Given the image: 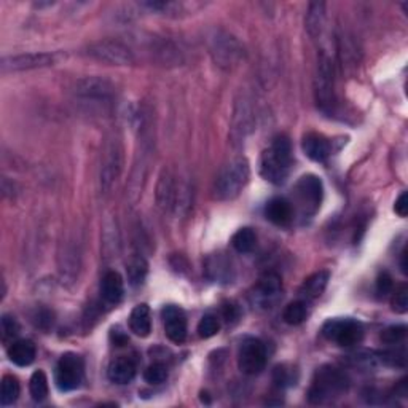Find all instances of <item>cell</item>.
Returning a JSON list of instances; mask_svg holds the SVG:
<instances>
[{"instance_id":"ab89813d","label":"cell","mask_w":408,"mask_h":408,"mask_svg":"<svg viewBox=\"0 0 408 408\" xmlns=\"http://www.w3.org/2000/svg\"><path fill=\"white\" fill-rule=\"evenodd\" d=\"M400 268H402V272H404V274H407V251H404L402 252V263H400Z\"/></svg>"},{"instance_id":"4dcf8cb0","label":"cell","mask_w":408,"mask_h":408,"mask_svg":"<svg viewBox=\"0 0 408 408\" xmlns=\"http://www.w3.org/2000/svg\"><path fill=\"white\" fill-rule=\"evenodd\" d=\"M144 380L149 385H163L168 380V368L161 362H155V364L149 365L144 372Z\"/></svg>"},{"instance_id":"f546056e","label":"cell","mask_w":408,"mask_h":408,"mask_svg":"<svg viewBox=\"0 0 408 408\" xmlns=\"http://www.w3.org/2000/svg\"><path fill=\"white\" fill-rule=\"evenodd\" d=\"M220 331V319L215 314H204L200 324H198V335L201 338L208 340L213 338L214 335L219 333Z\"/></svg>"},{"instance_id":"e0dca14e","label":"cell","mask_w":408,"mask_h":408,"mask_svg":"<svg viewBox=\"0 0 408 408\" xmlns=\"http://www.w3.org/2000/svg\"><path fill=\"white\" fill-rule=\"evenodd\" d=\"M177 193H179V186H177L171 173L164 171L156 188V200L158 204H160V208L163 210L174 209L177 203Z\"/></svg>"},{"instance_id":"5b68a950","label":"cell","mask_w":408,"mask_h":408,"mask_svg":"<svg viewBox=\"0 0 408 408\" xmlns=\"http://www.w3.org/2000/svg\"><path fill=\"white\" fill-rule=\"evenodd\" d=\"M87 55L109 65H129L134 63V55L128 45L112 38L91 43L87 48Z\"/></svg>"},{"instance_id":"ba28073f","label":"cell","mask_w":408,"mask_h":408,"mask_svg":"<svg viewBox=\"0 0 408 408\" xmlns=\"http://www.w3.org/2000/svg\"><path fill=\"white\" fill-rule=\"evenodd\" d=\"M295 196H297V203L300 204L304 215H314L321 208L322 196H324L322 181L314 174L304 176L295 186Z\"/></svg>"},{"instance_id":"9a60e30c","label":"cell","mask_w":408,"mask_h":408,"mask_svg":"<svg viewBox=\"0 0 408 408\" xmlns=\"http://www.w3.org/2000/svg\"><path fill=\"white\" fill-rule=\"evenodd\" d=\"M213 42L214 45L210 47V50H213V53L215 55V61L230 65L241 58L242 50L240 47V43L236 42L233 37L217 34V37L213 38Z\"/></svg>"},{"instance_id":"603a6c76","label":"cell","mask_w":408,"mask_h":408,"mask_svg":"<svg viewBox=\"0 0 408 408\" xmlns=\"http://www.w3.org/2000/svg\"><path fill=\"white\" fill-rule=\"evenodd\" d=\"M326 4L324 2H313L309 4L306 11V32L311 38H318L326 24Z\"/></svg>"},{"instance_id":"30bf717a","label":"cell","mask_w":408,"mask_h":408,"mask_svg":"<svg viewBox=\"0 0 408 408\" xmlns=\"http://www.w3.org/2000/svg\"><path fill=\"white\" fill-rule=\"evenodd\" d=\"M267 346L262 340L247 337L242 340L238 353V367L246 375H259L267 365Z\"/></svg>"},{"instance_id":"d6a6232c","label":"cell","mask_w":408,"mask_h":408,"mask_svg":"<svg viewBox=\"0 0 408 408\" xmlns=\"http://www.w3.org/2000/svg\"><path fill=\"white\" fill-rule=\"evenodd\" d=\"M19 333V324L18 321L10 314L2 316V340L9 341L10 338H15Z\"/></svg>"},{"instance_id":"484cf974","label":"cell","mask_w":408,"mask_h":408,"mask_svg":"<svg viewBox=\"0 0 408 408\" xmlns=\"http://www.w3.org/2000/svg\"><path fill=\"white\" fill-rule=\"evenodd\" d=\"M19 392H21V386L18 378L13 375H5L2 378V390H0V404L4 407L13 405L18 400Z\"/></svg>"},{"instance_id":"4316f807","label":"cell","mask_w":408,"mask_h":408,"mask_svg":"<svg viewBox=\"0 0 408 408\" xmlns=\"http://www.w3.org/2000/svg\"><path fill=\"white\" fill-rule=\"evenodd\" d=\"M29 392L36 402H42L48 396V378L43 370L32 373L29 381Z\"/></svg>"},{"instance_id":"83f0119b","label":"cell","mask_w":408,"mask_h":408,"mask_svg":"<svg viewBox=\"0 0 408 408\" xmlns=\"http://www.w3.org/2000/svg\"><path fill=\"white\" fill-rule=\"evenodd\" d=\"M308 316V308L304 300H299V301H292V304H289L284 309V313H282V319L284 322H287L289 326H300L301 322H305Z\"/></svg>"},{"instance_id":"d6986e66","label":"cell","mask_w":408,"mask_h":408,"mask_svg":"<svg viewBox=\"0 0 408 408\" xmlns=\"http://www.w3.org/2000/svg\"><path fill=\"white\" fill-rule=\"evenodd\" d=\"M304 152L309 158V160L322 163V161H326L328 156H331L332 149H331V144H328V141L326 139L324 136L311 133V134L305 136Z\"/></svg>"},{"instance_id":"cb8c5ba5","label":"cell","mask_w":408,"mask_h":408,"mask_svg":"<svg viewBox=\"0 0 408 408\" xmlns=\"http://www.w3.org/2000/svg\"><path fill=\"white\" fill-rule=\"evenodd\" d=\"M328 279H331V273L328 272H318L309 276V278L305 279L304 286L300 287V294L301 297L306 300H314L319 299L322 294H324L326 287L328 284Z\"/></svg>"},{"instance_id":"3957f363","label":"cell","mask_w":408,"mask_h":408,"mask_svg":"<svg viewBox=\"0 0 408 408\" xmlns=\"http://www.w3.org/2000/svg\"><path fill=\"white\" fill-rule=\"evenodd\" d=\"M348 390L346 375L337 367L324 365L316 372L311 387L308 391V399L311 404L321 405L328 400L340 397Z\"/></svg>"},{"instance_id":"d4e9b609","label":"cell","mask_w":408,"mask_h":408,"mask_svg":"<svg viewBox=\"0 0 408 408\" xmlns=\"http://www.w3.org/2000/svg\"><path fill=\"white\" fill-rule=\"evenodd\" d=\"M257 245V236L252 228H241L233 235L232 246L236 252L249 254L252 252Z\"/></svg>"},{"instance_id":"7a4b0ae2","label":"cell","mask_w":408,"mask_h":408,"mask_svg":"<svg viewBox=\"0 0 408 408\" xmlns=\"http://www.w3.org/2000/svg\"><path fill=\"white\" fill-rule=\"evenodd\" d=\"M251 177V166L245 156L230 160L220 169L215 181V196L222 201L235 200L247 186Z\"/></svg>"},{"instance_id":"8d00e7d4","label":"cell","mask_w":408,"mask_h":408,"mask_svg":"<svg viewBox=\"0 0 408 408\" xmlns=\"http://www.w3.org/2000/svg\"><path fill=\"white\" fill-rule=\"evenodd\" d=\"M394 210H396L397 215L407 217V214H408V198H407V192H404L402 195L399 196L397 201H396V206H394Z\"/></svg>"},{"instance_id":"7402d4cb","label":"cell","mask_w":408,"mask_h":408,"mask_svg":"<svg viewBox=\"0 0 408 408\" xmlns=\"http://www.w3.org/2000/svg\"><path fill=\"white\" fill-rule=\"evenodd\" d=\"M101 294L102 299L110 305H117L118 301L123 299L124 294V282L120 273L117 272H107L102 278L101 284Z\"/></svg>"},{"instance_id":"ac0fdd59","label":"cell","mask_w":408,"mask_h":408,"mask_svg":"<svg viewBox=\"0 0 408 408\" xmlns=\"http://www.w3.org/2000/svg\"><path fill=\"white\" fill-rule=\"evenodd\" d=\"M136 364L129 358H118L109 365L107 377L115 385H128L136 377Z\"/></svg>"},{"instance_id":"7c38bea8","label":"cell","mask_w":408,"mask_h":408,"mask_svg":"<svg viewBox=\"0 0 408 408\" xmlns=\"http://www.w3.org/2000/svg\"><path fill=\"white\" fill-rule=\"evenodd\" d=\"M164 335L176 345H181L187 338V318L183 309L176 305H168L161 311Z\"/></svg>"},{"instance_id":"44dd1931","label":"cell","mask_w":408,"mask_h":408,"mask_svg":"<svg viewBox=\"0 0 408 408\" xmlns=\"http://www.w3.org/2000/svg\"><path fill=\"white\" fill-rule=\"evenodd\" d=\"M129 328L137 337L146 338L152 332V316L150 308L146 304H141L133 308L129 314Z\"/></svg>"},{"instance_id":"5bb4252c","label":"cell","mask_w":408,"mask_h":408,"mask_svg":"<svg viewBox=\"0 0 408 408\" xmlns=\"http://www.w3.org/2000/svg\"><path fill=\"white\" fill-rule=\"evenodd\" d=\"M122 173V149L120 144L117 141L112 142L107 147V154H105V160L101 171V187L104 192L114 187L118 177Z\"/></svg>"},{"instance_id":"d590c367","label":"cell","mask_w":408,"mask_h":408,"mask_svg":"<svg viewBox=\"0 0 408 408\" xmlns=\"http://www.w3.org/2000/svg\"><path fill=\"white\" fill-rule=\"evenodd\" d=\"M274 383L279 386L292 385V372H289L286 365H279L274 368Z\"/></svg>"},{"instance_id":"e575fe53","label":"cell","mask_w":408,"mask_h":408,"mask_svg":"<svg viewBox=\"0 0 408 408\" xmlns=\"http://www.w3.org/2000/svg\"><path fill=\"white\" fill-rule=\"evenodd\" d=\"M392 287H394V282H392L391 274L386 272L381 273L377 279V292L385 297V295H387L392 291Z\"/></svg>"},{"instance_id":"ffe728a7","label":"cell","mask_w":408,"mask_h":408,"mask_svg":"<svg viewBox=\"0 0 408 408\" xmlns=\"http://www.w3.org/2000/svg\"><path fill=\"white\" fill-rule=\"evenodd\" d=\"M6 354H9V359L15 365L29 367L32 362L36 360L37 350H36V345L32 343L31 340H18V341H13Z\"/></svg>"},{"instance_id":"f35d334b","label":"cell","mask_w":408,"mask_h":408,"mask_svg":"<svg viewBox=\"0 0 408 408\" xmlns=\"http://www.w3.org/2000/svg\"><path fill=\"white\" fill-rule=\"evenodd\" d=\"M235 311H236V308H235L233 305H227L225 308H223V313H225V319H227V321L235 319V318H236Z\"/></svg>"},{"instance_id":"52a82bcc","label":"cell","mask_w":408,"mask_h":408,"mask_svg":"<svg viewBox=\"0 0 408 408\" xmlns=\"http://www.w3.org/2000/svg\"><path fill=\"white\" fill-rule=\"evenodd\" d=\"M322 333L327 340L335 341L343 348H350L360 343L364 337V327L354 319H331L322 327Z\"/></svg>"},{"instance_id":"836d02e7","label":"cell","mask_w":408,"mask_h":408,"mask_svg":"<svg viewBox=\"0 0 408 408\" xmlns=\"http://www.w3.org/2000/svg\"><path fill=\"white\" fill-rule=\"evenodd\" d=\"M392 309L399 314H405L408 311V289L407 286H400L392 297Z\"/></svg>"},{"instance_id":"8992f818","label":"cell","mask_w":408,"mask_h":408,"mask_svg":"<svg viewBox=\"0 0 408 408\" xmlns=\"http://www.w3.org/2000/svg\"><path fill=\"white\" fill-rule=\"evenodd\" d=\"M85 375L83 359L74 353H68L59 359L55 372V381L59 391L69 392L82 385Z\"/></svg>"},{"instance_id":"1f68e13d","label":"cell","mask_w":408,"mask_h":408,"mask_svg":"<svg viewBox=\"0 0 408 408\" xmlns=\"http://www.w3.org/2000/svg\"><path fill=\"white\" fill-rule=\"evenodd\" d=\"M407 337V327L405 326H391L381 333V341L386 345H397L404 341Z\"/></svg>"},{"instance_id":"277c9868","label":"cell","mask_w":408,"mask_h":408,"mask_svg":"<svg viewBox=\"0 0 408 408\" xmlns=\"http://www.w3.org/2000/svg\"><path fill=\"white\" fill-rule=\"evenodd\" d=\"M335 72L332 59L322 55L316 70L314 78V95L319 109L328 112L335 104Z\"/></svg>"},{"instance_id":"9c48e42d","label":"cell","mask_w":408,"mask_h":408,"mask_svg":"<svg viewBox=\"0 0 408 408\" xmlns=\"http://www.w3.org/2000/svg\"><path fill=\"white\" fill-rule=\"evenodd\" d=\"M61 53H26V55L5 56L0 63L2 72H21L32 69H43L61 61Z\"/></svg>"},{"instance_id":"8fae6325","label":"cell","mask_w":408,"mask_h":408,"mask_svg":"<svg viewBox=\"0 0 408 408\" xmlns=\"http://www.w3.org/2000/svg\"><path fill=\"white\" fill-rule=\"evenodd\" d=\"M74 93L87 101L107 102L115 96V87L101 77H85L75 83Z\"/></svg>"},{"instance_id":"f1b7e54d","label":"cell","mask_w":408,"mask_h":408,"mask_svg":"<svg viewBox=\"0 0 408 408\" xmlns=\"http://www.w3.org/2000/svg\"><path fill=\"white\" fill-rule=\"evenodd\" d=\"M149 272L147 262L144 260V257H133L128 263V279L131 286H141L144 279H146Z\"/></svg>"},{"instance_id":"74e56055","label":"cell","mask_w":408,"mask_h":408,"mask_svg":"<svg viewBox=\"0 0 408 408\" xmlns=\"http://www.w3.org/2000/svg\"><path fill=\"white\" fill-rule=\"evenodd\" d=\"M112 340H114V343L117 346H124L128 343V337L120 331V328H114V331H112Z\"/></svg>"},{"instance_id":"6da1fadb","label":"cell","mask_w":408,"mask_h":408,"mask_svg":"<svg viewBox=\"0 0 408 408\" xmlns=\"http://www.w3.org/2000/svg\"><path fill=\"white\" fill-rule=\"evenodd\" d=\"M292 166V146L286 136L274 137L267 150L260 156L259 169L260 176L269 183L281 186L284 183L291 173Z\"/></svg>"},{"instance_id":"4fadbf2b","label":"cell","mask_w":408,"mask_h":408,"mask_svg":"<svg viewBox=\"0 0 408 408\" xmlns=\"http://www.w3.org/2000/svg\"><path fill=\"white\" fill-rule=\"evenodd\" d=\"M282 291V281L279 274L276 273H265L257 282L254 300L255 304H259L263 308H273L276 301L281 297Z\"/></svg>"},{"instance_id":"2e32d148","label":"cell","mask_w":408,"mask_h":408,"mask_svg":"<svg viewBox=\"0 0 408 408\" xmlns=\"http://www.w3.org/2000/svg\"><path fill=\"white\" fill-rule=\"evenodd\" d=\"M265 217L276 227H287L294 220V208L286 198H273L267 203Z\"/></svg>"}]
</instances>
